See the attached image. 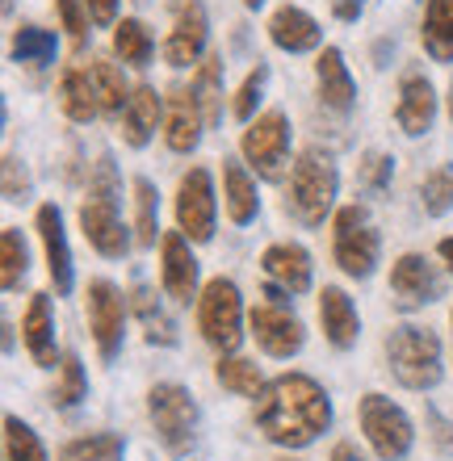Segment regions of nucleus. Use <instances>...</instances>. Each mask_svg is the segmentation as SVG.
I'll return each instance as SVG.
<instances>
[{"instance_id":"nucleus-1","label":"nucleus","mask_w":453,"mask_h":461,"mask_svg":"<svg viewBox=\"0 0 453 461\" xmlns=\"http://www.w3.org/2000/svg\"><path fill=\"white\" fill-rule=\"evenodd\" d=\"M331 424V402L315 377L282 374L257 394V428L273 445L303 449Z\"/></svg>"},{"instance_id":"nucleus-2","label":"nucleus","mask_w":453,"mask_h":461,"mask_svg":"<svg viewBox=\"0 0 453 461\" xmlns=\"http://www.w3.org/2000/svg\"><path fill=\"white\" fill-rule=\"evenodd\" d=\"M80 227L85 240L97 248L101 256H126V227H122V210H118V172L110 159H101L93 181H88V197L80 206Z\"/></svg>"},{"instance_id":"nucleus-3","label":"nucleus","mask_w":453,"mask_h":461,"mask_svg":"<svg viewBox=\"0 0 453 461\" xmlns=\"http://www.w3.org/2000/svg\"><path fill=\"white\" fill-rule=\"evenodd\" d=\"M336 189H340L336 159L328 151H319V147H306L294 164V176H290V210L298 214V222L319 227L328 219L331 202H336Z\"/></svg>"},{"instance_id":"nucleus-4","label":"nucleus","mask_w":453,"mask_h":461,"mask_svg":"<svg viewBox=\"0 0 453 461\" xmlns=\"http://www.w3.org/2000/svg\"><path fill=\"white\" fill-rule=\"evenodd\" d=\"M386 357L407 390H432L441 382V340L429 328H412V323L394 328L386 336Z\"/></svg>"},{"instance_id":"nucleus-5","label":"nucleus","mask_w":453,"mask_h":461,"mask_svg":"<svg viewBox=\"0 0 453 461\" xmlns=\"http://www.w3.org/2000/svg\"><path fill=\"white\" fill-rule=\"evenodd\" d=\"M197 328L206 336V344H214L219 352H235L244 340V303H240V290L235 281L214 277L197 298Z\"/></svg>"},{"instance_id":"nucleus-6","label":"nucleus","mask_w":453,"mask_h":461,"mask_svg":"<svg viewBox=\"0 0 453 461\" xmlns=\"http://www.w3.org/2000/svg\"><path fill=\"white\" fill-rule=\"evenodd\" d=\"M148 411H151V424H156L159 440H164V449L177 453V457L189 453V445H194V437H197L194 394L185 386H177V382H159L148 394Z\"/></svg>"},{"instance_id":"nucleus-7","label":"nucleus","mask_w":453,"mask_h":461,"mask_svg":"<svg viewBox=\"0 0 453 461\" xmlns=\"http://www.w3.org/2000/svg\"><path fill=\"white\" fill-rule=\"evenodd\" d=\"M331 252H336V265H340L349 277H369V273H374V265H378V227L369 222L366 206H344L340 214H336Z\"/></svg>"},{"instance_id":"nucleus-8","label":"nucleus","mask_w":453,"mask_h":461,"mask_svg":"<svg viewBox=\"0 0 453 461\" xmlns=\"http://www.w3.org/2000/svg\"><path fill=\"white\" fill-rule=\"evenodd\" d=\"M361 432L369 437L374 453L382 461H399L412 453V420L403 415V407H394L391 399H382V394H366L361 399Z\"/></svg>"},{"instance_id":"nucleus-9","label":"nucleus","mask_w":453,"mask_h":461,"mask_svg":"<svg viewBox=\"0 0 453 461\" xmlns=\"http://www.w3.org/2000/svg\"><path fill=\"white\" fill-rule=\"evenodd\" d=\"M285 156H290V122H285V113L269 110L244 131V159L257 168V176L282 181Z\"/></svg>"},{"instance_id":"nucleus-10","label":"nucleus","mask_w":453,"mask_h":461,"mask_svg":"<svg viewBox=\"0 0 453 461\" xmlns=\"http://www.w3.org/2000/svg\"><path fill=\"white\" fill-rule=\"evenodd\" d=\"M177 227L185 240L206 243L214 235V185H210L206 168H194L181 176L177 189Z\"/></svg>"},{"instance_id":"nucleus-11","label":"nucleus","mask_w":453,"mask_h":461,"mask_svg":"<svg viewBox=\"0 0 453 461\" xmlns=\"http://www.w3.org/2000/svg\"><path fill=\"white\" fill-rule=\"evenodd\" d=\"M206 38H210L206 5L202 0H177V9H172V34L164 42V59L172 68H189V63L202 59Z\"/></svg>"},{"instance_id":"nucleus-12","label":"nucleus","mask_w":453,"mask_h":461,"mask_svg":"<svg viewBox=\"0 0 453 461\" xmlns=\"http://www.w3.org/2000/svg\"><path fill=\"white\" fill-rule=\"evenodd\" d=\"M122 323H126L122 294L113 290L110 281H93L88 285V328H93V340H97L105 361H113L118 348H122Z\"/></svg>"},{"instance_id":"nucleus-13","label":"nucleus","mask_w":453,"mask_h":461,"mask_svg":"<svg viewBox=\"0 0 453 461\" xmlns=\"http://www.w3.org/2000/svg\"><path fill=\"white\" fill-rule=\"evenodd\" d=\"M391 294L403 311H416L424 303H437L445 294V277L424 256H399L391 268Z\"/></svg>"},{"instance_id":"nucleus-14","label":"nucleus","mask_w":453,"mask_h":461,"mask_svg":"<svg viewBox=\"0 0 453 461\" xmlns=\"http://www.w3.org/2000/svg\"><path fill=\"white\" fill-rule=\"evenodd\" d=\"M252 336H257V344L269 352V357H294L306 340L303 323L277 303H260L257 311H252Z\"/></svg>"},{"instance_id":"nucleus-15","label":"nucleus","mask_w":453,"mask_h":461,"mask_svg":"<svg viewBox=\"0 0 453 461\" xmlns=\"http://www.w3.org/2000/svg\"><path fill=\"white\" fill-rule=\"evenodd\" d=\"M202 126H206V113L197 105L194 88H177L168 97V122H164V139H168L172 151L189 156L197 143H202Z\"/></svg>"},{"instance_id":"nucleus-16","label":"nucleus","mask_w":453,"mask_h":461,"mask_svg":"<svg viewBox=\"0 0 453 461\" xmlns=\"http://www.w3.org/2000/svg\"><path fill=\"white\" fill-rule=\"evenodd\" d=\"M159 252H164V290L177 298V303H194L197 298V260L189 252V240L181 230H172L159 240Z\"/></svg>"},{"instance_id":"nucleus-17","label":"nucleus","mask_w":453,"mask_h":461,"mask_svg":"<svg viewBox=\"0 0 453 461\" xmlns=\"http://www.w3.org/2000/svg\"><path fill=\"white\" fill-rule=\"evenodd\" d=\"M38 235H42V248H47V268H50V285H55V294H72V252H68V235H63L59 206L38 210Z\"/></svg>"},{"instance_id":"nucleus-18","label":"nucleus","mask_w":453,"mask_h":461,"mask_svg":"<svg viewBox=\"0 0 453 461\" xmlns=\"http://www.w3.org/2000/svg\"><path fill=\"white\" fill-rule=\"evenodd\" d=\"M260 268L282 294H303L311 285V256L298 243H273L269 252L260 256Z\"/></svg>"},{"instance_id":"nucleus-19","label":"nucleus","mask_w":453,"mask_h":461,"mask_svg":"<svg viewBox=\"0 0 453 461\" xmlns=\"http://www.w3.org/2000/svg\"><path fill=\"white\" fill-rule=\"evenodd\" d=\"M269 38H273V47L290 50V55H303V50L319 47L323 30H319V22L306 9H298V5H282V9L269 17Z\"/></svg>"},{"instance_id":"nucleus-20","label":"nucleus","mask_w":453,"mask_h":461,"mask_svg":"<svg viewBox=\"0 0 453 461\" xmlns=\"http://www.w3.org/2000/svg\"><path fill=\"white\" fill-rule=\"evenodd\" d=\"M432 118H437V97L424 76H403L399 85V105H394V122L403 126V134H429Z\"/></svg>"},{"instance_id":"nucleus-21","label":"nucleus","mask_w":453,"mask_h":461,"mask_svg":"<svg viewBox=\"0 0 453 461\" xmlns=\"http://www.w3.org/2000/svg\"><path fill=\"white\" fill-rule=\"evenodd\" d=\"M319 323H323V336H328L336 348H353L357 336H361L357 306L349 303V294L336 290V285H323V294H319Z\"/></svg>"},{"instance_id":"nucleus-22","label":"nucleus","mask_w":453,"mask_h":461,"mask_svg":"<svg viewBox=\"0 0 453 461\" xmlns=\"http://www.w3.org/2000/svg\"><path fill=\"white\" fill-rule=\"evenodd\" d=\"M315 80H319V101H323L328 110H336V113L353 110L357 85H353V76H349V68H344V55L336 47H323V55H319V63H315Z\"/></svg>"},{"instance_id":"nucleus-23","label":"nucleus","mask_w":453,"mask_h":461,"mask_svg":"<svg viewBox=\"0 0 453 461\" xmlns=\"http://www.w3.org/2000/svg\"><path fill=\"white\" fill-rule=\"evenodd\" d=\"M159 110H164V97H156V88H135L131 93V105L122 113V134L131 147H148L151 134L159 126Z\"/></svg>"},{"instance_id":"nucleus-24","label":"nucleus","mask_w":453,"mask_h":461,"mask_svg":"<svg viewBox=\"0 0 453 461\" xmlns=\"http://www.w3.org/2000/svg\"><path fill=\"white\" fill-rule=\"evenodd\" d=\"M25 348L38 365H55V319H50V298L47 294H34L30 298V311H25Z\"/></svg>"},{"instance_id":"nucleus-25","label":"nucleus","mask_w":453,"mask_h":461,"mask_svg":"<svg viewBox=\"0 0 453 461\" xmlns=\"http://www.w3.org/2000/svg\"><path fill=\"white\" fill-rule=\"evenodd\" d=\"M222 189H227V214H231L235 227H248V222L257 219V181L244 172V164H235V159H222Z\"/></svg>"},{"instance_id":"nucleus-26","label":"nucleus","mask_w":453,"mask_h":461,"mask_svg":"<svg viewBox=\"0 0 453 461\" xmlns=\"http://www.w3.org/2000/svg\"><path fill=\"white\" fill-rule=\"evenodd\" d=\"M420 38L437 63H453V0H429Z\"/></svg>"},{"instance_id":"nucleus-27","label":"nucleus","mask_w":453,"mask_h":461,"mask_svg":"<svg viewBox=\"0 0 453 461\" xmlns=\"http://www.w3.org/2000/svg\"><path fill=\"white\" fill-rule=\"evenodd\" d=\"M59 97H63V113H68L72 122H93V118L101 113L97 88H93V76H88L85 68H72V72H63Z\"/></svg>"},{"instance_id":"nucleus-28","label":"nucleus","mask_w":453,"mask_h":461,"mask_svg":"<svg viewBox=\"0 0 453 461\" xmlns=\"http://www.w3.org/2000/svg\"><path fill=\"white\" fill-rule=\"evenodd\" d=\"M88 76H93V88H97L101 113H110V118L126 113L131 97H126V80H122V72H118V68H113L110 59H93V63H88Z\"/></svg>"},{"instance_id":"nucleus-29","label":"nucleus","mask_w":453,"mask_h":461,"mask_svg":"<svg viewBox=\"0 0 453 461\" xmlns=\"http://www.w3.org/2000/svg\"><path fill=\"white\" fill-rule=\"evenodd\" d=\"M194 97L202 105V113H206V122L214 126L222 118V55H206V63L197 68Z\"/></svg>"},{"instance_id":"nucleus-30","label":"nucleus","mask_w":453,"mask_h":461,"mask_svg":"<svg viewBox=\"0 0 453 461\" xmlns=\"http://www.w3.org/2000/svg\"><path fill=\"white\" fill-rule=\"evenodd\" d=\"M113 50H118V55H122V63H131V68H148L156 42H151V34H148V25H143V22L122 17V22L113 25Z\"/></svg>"},{"instance_id":"nucleus-31","label":"nucleus","mask_w":453,"mask_h":461,"mask_svg":"<svg viewBox=\"0 0 453 461\" xmlns=\"http://www.w3.org/2000/svg\"><path fill=\"white\" fill-rule=\"evenodd\" d=\"M59 461H122V437L118 432H93V437L68 440Z\"/></svg>"},{"instance_id":"nucleus-32","label":"nucleus","mask_w":453,"mask_h":461,"mask_svg":"<svg viewBox=\"0 0 453 461\" xmlns=\"http://www.w3.org/2000/svg\"><path fill=\"white\" fill-rule=\"evenodd\" d=\"M135 315H139V323L148 328L151 344H177V323L159 311L156 294H151L148 285H135Z\"/></svg>"},{"instance_id":"nucleus-33","label":"nucleus","mask_w":453,"mask_h":461,"mask_svg":"<svg viewBox=\"0 0 453 461\" xmlns=\"http://www.w3.org/2000/svg\"><path fill=\"white\" fill-rule=\"evenodd\" d=\"M55 34L50 30H42V25H22L17 34H13V59L17 63H34V68H42V63L55 59Z\"/></svg>"},{"instance_id":"nucleus-34","label":"nucleus","mask_w":453,"mask_h":461,"mask_svg":"<svg viewBox=\"0 0 453 461\" xmlns=\"http://www.w3.org/2000/svg\"><path fill=\"white\" fill-rule=\"evenodd\" d=\"M0 281H5V290H17L25 277V268H30V252H25V240L17 227H5L0 230Z\"/></svg>"},{"instance_id":"nucleus-35","label":"nucleus","mask_w":453,"mask_h":461,"mask_svg":"<svg viewBox=\"0 0 453 461\" xmlns=\"http://www.w3.org/2000/svg\"><path fill=\"white\" fill-rule=\"evenodd\" d=\"M214 377H219V382H222L227 390H235V394H244V399H257L260 390H265L257 361H244V357H227V361H219Z\"/></svg>"},{"instance_id":"nucleus-36","label":"nucleus","mask_w":453,"mask_h":461,"mask_svg":"<svg viewBox=\"0 0 453 461\" xmlns=\"http://www.w3.org/2000/svg\"><path fill=\"white\" fill-rule=\"evenodd\" d=\"M156 230H159V202H156V185L148 176L135 181V235L143 248L156 243Z\"/></svg>"},{"instance_id":"nucleus-37","label":"nucleus","mask_w":453,"mask_h":461,"mask_svg":"<svg viewBox=\"0 0 453 461\" xmlns=\"http://www.w3.org/2000/svg\"><path fill=\"white\" fill-rule=\"evenodd\" d=\"M5 449H9V461H47V449L30 424H22L17 415H5Z\"/></svg>"},{"instance_id":"nucleus-38","label":"nucleus","mask_w":453,"mask_h":461,"mask_svg":"<svg viewBox=\"0 0 453 461\" xmlns=\"http://www.w3.org/2000/svg\"><path fill=\"white\" fill-rule=\"evenodd\" d=\"M420 197H424V210H429L432 219L449 214V210H453V164L432 168L429 176H424V189H420Z\"/></svg>"},{"instance_id":"nucleus-39","label":"nucleus","mask_w":453,"mask_h":461,"mask_svg":"<svg viewBox=\"0 0 453 461\" xmlns=\"http://www.w3.org/2000/svg\"><path fill=\"white\" fill-rule=\"evenodd\" d=\"M59 369H63V377H59V386H55V402H59V407H76V402L85 399V390H88L85 365H80V357H76V352H68Z\"/></svg>"},{"instance_id":"nucleus-40","label":"nucleus","mask_w":453,"mask_h":461,"mask_svg":"<svg viewBox=\"0 0 453 461\" xmlns=\"http://www.w3.org/2000/svg\"><path fill=\"white\" fill-rule=\"evenodd\" d=\"M265 80H269V68H265V63H257V68L248 72V80L240 85V93H235V118H240V122H248L252 113H257L260 93H265Z\"/></svg>"},{"instance_id":"nucleus-41","label":"nucleus","mask_w":453,"mask_h":461,"mask_svg":"<svg viewBox=\"0 0 453 461\" xmlns=\"http://www.w3.org/2000/svg\"><path fill=\"white\" fill-rule=\"evenodd\" d=\"M55 9H59V22H63V30L72 34V42L76 47H85V38H88V5L85 0H55Z\"/></svg>"},{"instance_id":"nucleus-42","label":"nucleus","mask_w":453,"mask_h":461,"mask_svg":"<svg viewBox=\"0 0 453 461\" xmlns=\"http://www.w3.org/2000/svg\"><path fill=\"white\" fill-rule=\"evenodd\" d=\"M391 172H394V159L391 156L369 151L366 164H361V181H366V189H382V185H391Z\"/></svg>"},{"instance_id":"nucleus-43","label":"nucleus","mask_w":453,"mask_h":461,"mask_svg":"<svg viewBox=\"0 0 453 461\" xmlns=\"http://www.w3.org/2000/svg\"><path fill=\"white\" fill-rule=\"evenodd\" d=\"M88 5V17H93V25H110L113 13H118V0H85Z\"/></svg>"},{"instance_id":"nucleus-44","label":"nucleus","mask_w":453,"mask_h":461,"mask_svg":"<svg viewBox=\"0 0 453 461\" xmlns=\"http://www.w3.org/2000/svg\"><path fill=\"white\" fill-rule=\"evenodd\" d=\"M366 9V0H331V13L340 17V22H357Z\"/></svg>"},{"instance_id":"nucleus-45","label":"nucleus","mask_w":453,"mask_h":461,"mask_svg":"<svg viewBox=\"0 0 453 461\" xmlns=\"http://www.w3.org/2000/svg\"><path fill=\"white\" fill-rule=\"evenodd\" d=\"M331 461H366V457H361V449H357L353 440H340V445L331 449Z\"/></svg>"},{"instance_id":"nucleus-46","label":"nucleus","mask_w":453,"mask_h":461,"mask_svg":"<svg viewBox=\"0 0 453 461\" xmlns=\"http://www.w3.org/2000/svg\"><path fill=\"white\" fill-rule=\"evenodd\" d=\"M437 252H441V260L449 265V273H453V240H441V248H437Z\"/></svg>"},{"instance_id":"nucleus-47","label":"nucleus","mask_w":453,"mask_h":461,"mask_svg":"<svg viewBox=\"0 0 453 461\" xmlns=\"http://www.w3.org/2000/svg\"><path fill=\"white\" fill-rule=\"evenodd\" d=\"M244 5H248V9H260V5H265V0H244Z\"/></svg>"},{"instance_id":"nucleus-48","label":"nucleus","mask_w":453,"mask_h":461,"mask_svg":"<svg viewBox=\"0 0 453 461\" xmlns=\"http://www.w3.org/2000/svg\"><path fill=\"white\" fill-rule=\"evenodd\" d=\"M449 118H453V88H449Z\"/></svg>"}]
</instances>
